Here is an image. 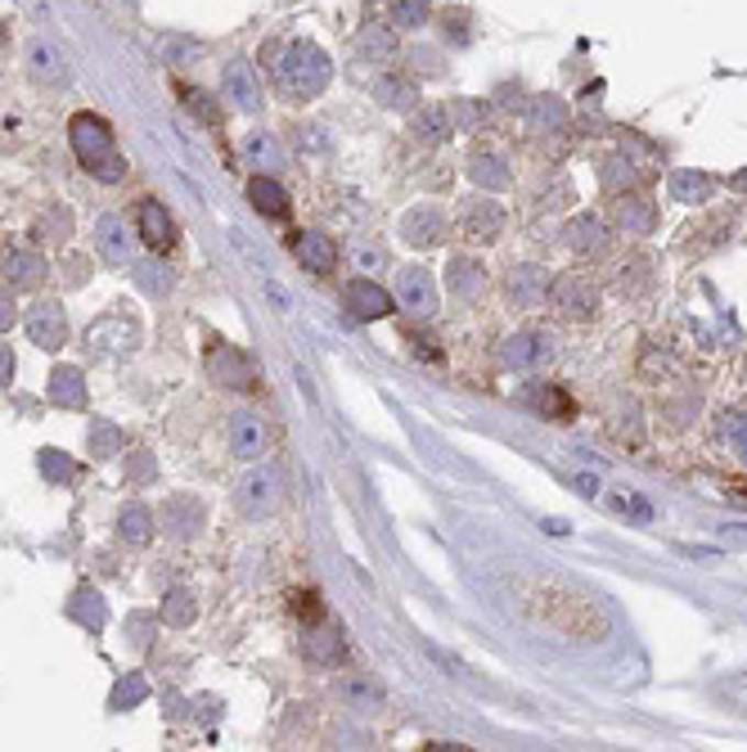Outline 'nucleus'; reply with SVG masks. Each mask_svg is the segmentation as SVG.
I'll return each mask as SVG.
<instances>
[{
    "mask_svg": "<svg viewBox=\"0 0 747 752\" xmlns=\"http://www.w3.org/2000/svg\"><path fill=\"white\" fill-rule=\"evenodd\" d=\"M514 613L550 640L568 644H600L608 640V613L585 586L554 573H518L505 582Z\"/></svg>",
    "mask_w": 747,
    "mask_h": 752,
    "instance_id": "1",
    "label": "nucleus"
},
{
    "mask_svg": "<svg viewBox=\"0 0 747 752\" xmlns=\"http://www.w3.org/2000/svg\"><path fill=\"white\" fill-rule=\"evenodd\" d=\"M271 73H275V86L279 96L293 100V104H311L320 100L329 81H333V59L320 51L316 41H284V45H271Z\"/></svg>",
    "mask_w": 747,
    "mask_h": 752,
    "instance_id": "2",
    "label": "nucleus"
},
{
    "mask_svg": "<svg viewBox=\"0 0 747 752\" xmlns=\"http://www.w3.org/2000/svg\"><path fill=\"white\" fill-rule=\"evenodd\" d=\"M68 140H73L77 163H81L95 180L118 185V180L127 176V158H122L118 140H113V126L99 118V113H77V118L68 122Z\"/></svg>",
    "mask_w": 747,
    "mask_h": 752,
    "instance_id": "3",
    "label": "nucleus"
},
{
    "mask_svg": "<svg viewBox=\"0 0 747 752\" xmlns=\"http://www.w3.org/2000/svg\"><path fill=\"white\" fill-rule=\"evenodd\" d=\"M140 339H144V324H140V316L131 311V307H113V311H105L90 329H86V347H90V356H105V361H113V356H131L135 347H140Z\"/></svg>",
    "mask_w": 747,
    "mask_h": 752,
    "instance_id": "4",
    "label": "nucleus"
},
{
    "mask_svg": "<svg viewBox=\"0 0 747 752\" xmlns=\"http://www.w3.org/2000/svg\"><path fill=\"white\" fill-rule=\"evenodd\" d=\"M545 302H550L563 320H590L600 311V289H594L590 275H559V279H550Z\"/></svg>",
    "mask_w": 747,
    "mask_h": 752,
    "instance_id": "5",
    "label": "nucleus"
},
{
    "mask_svg": "<svg viewBox=\"0 0 747 752\" xmlns=\"http://www.w3.org/2000/svg\"><path fill=\"white\" fill-rule=\"evenodd\" d=\"M554 352H559V343H554V334H545V329H518V334H509L505 343H501V361H505V369H545L554 361Z\"/></svg>",
    "mask_w": 747,
    "mask_h": 752,
    "instance_id": "6",
    "label": "nucleus"
},
{
    "mask_svg": "<svg viewBox=\"0 0 747 752\" xmlns=\"http://www.w3.org/2000/svg\"><path fill=\"white\" fill-rule=\"evenodd\" d=\"M279 474L271 464H253L248 474L234 483V500H239V509L243 513H253V519H266V513L279 505Z\"/></svg>",
    "mask_w": 747,
    "mask_h": 752,
    "instance_id": "7",
    "label": "nucleus"
},
{
    "mask_svg": "<svg viewBox=\"0 0 747 752\" xmlns=\"http://www.w3.org/2000/svg\"><path fill=\"white\" fill-rule=\"evenodd\" d=\"M208 374H212V384H221L230 392H253L257 388L253 365H248V356L239 347H230V343H212L208 347Z\"/></svg>",
    "mask_w": 747,
    "mask_h": 752,
    "instance_id": "8",
    "label": "nucleus"
},
{
    "mask_svg": "<svg viewBox=\"0 0 747 752\" xmlns=\"http://www.w3.org/2000/svg\"><path fill=\"white\" fill-rule=\"evenodd\" d=\"M158 528L172 537V541H194L204 532V505H198L189 491H176L158 505Z\"/></svg>",
    "mask_w": 747,
    "mask_h": 752,
    "instance_id": "9",
    "label": "nucleus"
},
{
    "mask_svg": "<svg viewBox=\"0 0 747 752\" xmlns=\"http://www.w3.org/2000/svg\"><path fill=\"white\" fill-rule=\"evenodd\" d=\"M396 302H402L415 320H432L437 316V285L424 266H406L396 270Z\"/></svg>",
    "mask_w": 747,
    "mask_h": 752,
    "instance_id": "10",
    "label": "nucleus"
},
{
    "mask_svg": "<svg viewBox=\"0 0 747 752\" xmlns=\"http://www.w3.org/2000/svg\"><path fill=\"white\" fill-rule=\"evenodd\" d=\"M0 275H6V285L14 294H32V289L45 285L50 262L41 253H32V248H6V253H0Z\"/></svg>",
    "mask_w": 747,
    "mask_h": 752,
    "instance_id": "11",
    "label": "nucleus"
},
{
    "mask_svg": "<svg viewBox=\"0 0 747 752\" xmlns=\"http://www.w3.org/2000/svg\"><path fill=\"white\" fill-rule=\"evenodd\" d=\"M135 225H140V244L149 253H172L176 248V221H172V212L163 203L144 199L140 212H135Z\"/></svg>",
    "mask_w": 747,
    "mask_h": 752,
    "instance_id": "12",
    "label": "nucleus"
},
{
    "mask_svg": "<svg viewBox=\"0 0 747 752\" xmlns=\"http://www.w3.org/2000/svg\"><path fill=\"white\" fill-rule=\"evenodd\" d=\"M28 339L36 347H45V352H59L68 343V316H64V307L59 302H36L28 311Z\"/></svg>",
    "mask_w": 747,
    "mask_h": 752,
    "instance_id": "13",
    "label": "nucleus"
},
{
    "mask_svg": "<svg viewBox=\"0 0 747 752\" xmlns=\"http://www.w3.org/2000/svg\"><path fill=\"white\" fill-rule=\"evenodd\" d=\"M460 230L469 234V240H477V244L501 240V230H505V208L495 203V199H486V195H477V199H469V203H464V212H460Z\"/></svg>",
    "mask_w": 747,
    "mask_h": 752,
    "instance_id": "14",
    "label": "nucleus"
},
{
    "mask_svg": "<svg viewBox=\"0 0 747 752\" xmlns=\"http://www.w3.org/2000/svg\"><path fill=\"white\" fill-rule=\"evenodd\" d=\"M271 446V433H266V419L253 414V410H239L230 414V451L239 460H262Z\"/></svg>",
    "mask_w": 747,
    "mask_h": 752,
    "instance_id": "15",
    "label": "nucleus"
},
{
    "mask_svg": "<svg viewBox=\"0 0 747 752\" xmlns=\"http://www.w3.org/2000/svg\"><path fill=\"white\" fill-rule=\"evenodd\" d=\"M402 240L415 248H437L446 240V212L437 203H419L402 217Z\"/></svg>",
    "mask_w": 747,
    "mask_h": 752,
    "instance_id": "16",
    "label": "nucleus"
},
{
    "mask_svg": "<svg viewBox=\"0 0 747 752\" xmlns=\"http://www.w3.org/2000/svg\"><path fill=\"white\" fill-rule=\"evenodd\" d=\"M221 86H226L230 109H239V113H257V109H262V86H257L253 68H248L243 59H230V64H226Z\"/></svg>",
    "mask_w": 747,
    "mask_h": 752,
    "instance_id": "17",
    "label": "nucleus"
},
{
    "mask_svg": "<svg viewBox=\"0 0 747 752\" xmlns=\"http://www.w3.org/2000/svg\"><path fill=\"white\" fill-rule=\"evenodd\" d=\"M95 248L109 266H131V230L122 217H99L95 221Z\"/></svg>",
    "mask_w": 747,
    "mask_h": 752,
    "instance_id": "18",
    "label": "nucleus"
},
{
    "mask_svg": "<svg viewBox=\"0 0 747 752\" xmlns=\"http://www.w3.org/2000/svg\"><path fill=\"white\" fill-rule=\"evenodd\" d=\"M563 240H568V248L581 253V257H600V253L608 248V225H604L600 217L581 212V217H572V221L563 225Z\"/></svg>",
    "mask_w": 747,
    "mask_h": 752,
    "instance_id": "19",
    "label": "nucleus"
},
{
    "mask_svg": "<svg viewBox=\"0 0 747 752\" xmlns=\"http://www.w3.org/2000/svg\"><path fill=\"white\" fill-rule=\"evenodd\" d=\"M342 298H347V311H352L356 320H383V316H392V294L378 289L374 279H352Z\"/></svg>",
    "mask_w": 747,
    "mask_h": 752,
    "instance_id": "20",
    "label": "nucleus"
},
{
    "mask_svg": "<svg viewBox=\"0 0 747 752\" xmlns=\"http://www.w3.org/2000/svg\"><path fill=\"white\" fill-rule=\"evenodd\" d=\"M50 406H64V410H86V374L77 365H59L50 369V384H45Z\"/></svg>",
    "mask_w": 747,
    "mask_h": 752,
    "instance_id": "21",
    "label": "nucleus"
},
{
    "mask_svg": "<svg viewBox=\"0 0 747 752\" xmlns=\"http://www.w3.org/2000/svg\"><path fill=\"white\" fill-rule=\"evenodd\" d=\"M293 257L303 262L311 275H333L338 270V244L329 240V234H297V244H293Z\"/></svg>",
    "mask_w": 747,
    "mask_h": 752,
    "instance_id": "22",
    "label": "nucleus"
},
{
    "mask_svg": "<svg viewBox=\"0 0 747 752\" xmlns=\"http://www.w3.org/2000/svg\"><path fill=\"white\" fill-rule=\"evenodd\" d=\"M374 100L392 113H415L419 109V86L406 77V73H383L374 81Z\"/></svg>",
    "mask_w": 747,
    "mask_h": 752,
    "instance_id": "23",
    "label": "nucleus"
},
{
    "mask_svg": "<svg viewBox=\"0 0 747 752\" xmlns=\"http://www.w3.org/2000/svg\"><path fill=\"white\" fill-rule=\"evenodd\" d=\"M446 289H451L455 298H482V289H486V266L477 262V257H451L446 262Z\"/></svg>",
    "mask_w": 747,
    "mask_h": 752,
    "instance_id": "24",
    "label": "nucleus"
},
{
    "mask_svg": "<svg viewBox=\"0 0 747 752\" xmlns=\"http://www.w3.org/2000/svg\"><path fill=\"white\" fill-rule=\"evenodd\" d=\"M505 294L518 307H540L545 294H550V275H545L540 266H514L509 279H505Z\"/></svg>",
    "mask_w": 747,
    "mask_h": 752,
    "instance_id": "25",
    "label": "nucleus"
},
{
    "mask_svg": "<svg viewBox=\"0 0 747 752\" xmlns=\"http://www.w3.org/2000/svg\"><path fill=\"white\" fill-rule=\"evenodd\" d=\"M248 203H253L262 217H271V221H284V217H288V195H284V185H279L275 176H266V172H257L253 180H248Z\"/></svg>",
    "mask_w": 747,
    "mask_h": 752,
    "instance_id": "26",
    "label": "nucleus"
},
{
    "mask_svg": "<svg viewBox=\"0 0 747 752\" xmlns=\"http://www.w3.org/2000/svg\"><path fill=\"white\" fill-rule=\"evenodd\" d=\"M303 653L311 657V663H320V667H338V663H342V653H347V640H342V631H338V627L316 622V627H311V635H303Z\"/></svg>",
    "mask_w": 747,
    "mask_h": 752,
    "instance_id": "27",
    "label": "nucleus"
},
{
    "mask_svg": "<svg viewBox=\"0 0 747 752\" xmlns=\"http://www.w3.org/2000/svg\"><path fill=\"white\" fill-rule=\"evenodd\" d=\"M243 158H248V167H257V172H266V176H275V172L284 167V150H279V140H275L271 131L243 135Z\"/></svg>",
    "mask_w": 747,
    "mask_h": 752,
    "instance_id": "28",
    "label": "nucleus"
},
{
    "mask_svg": "<svg viewBox=\"0 0 747 752\" xmlns=\"http://www.w3.org/2000/svg\"><path fill=\"white\" fill-rule=\"evenodd\" d=\"M154 528H158V519H154V513H149L144 505H122V513H118V537L127 541V545H149V541H154Z\"/></svg>",
    "mask_w": 747,
    "mask_h": 752,
    "instance_id": "29",
    "label": "nucleus"
},
{
    "mask_svg": "<svg viewBox=\"0 0 747 752\" xmlns=\"http://www.w3.org/2000/svg\"><path fill=\"white\" fill-rule=\"evenodd\" d=\"M613 212H617V225L630 230V234H649L653 221H658V208L644 199V195H622V199L613 203Z\"/></svg>",
    "mask_w": 747,
    "mask_h": 752,
    "instance_id": "30",
    "label": "nucleus"
},
{
    "mask_svg": "<svg viewBox=\"0 0 747 752\" xmlns=\"http://www.w3.org/2000/svg\"><path fill=\"white\" fill-rule=\"evenodd\" d=\"M415 140H424V145H441V140H451L455 122H451V109L446 104H432V109H415V122H410Z\"/></svg>",
    "mask_w": 747,
    "mask_h": 752,
    "instance_id": "31",
    "label": "nucleus"
},
{
    "mask_svg": "<svg viewBox=\"0 0 747 752\" xmlns=\"http://www.w3.org/2000/svg\"><path fill=\"white\" fill-rule=\"evenodd\" d=\"M338 698L347 703V708H356V712H374L383 703V685L374 676H342L338 681Z\"/></svg>",
    "mask_w": 747,
    "mask_h": 752,
    "instance_id": "32",
    "label": "nucleus"
},
{
    "mask_svg": "<svg viewBox=\"0 0 747 752\" xmlns=\"http://www.w3.org/2000/svg\"><path fill=\"white\" fill-rule=\"evenodd\" d=\"M712 190H716V180L707 172H693V167L671 172V199L675 203H707Z\"/></svg>",
    "mask_w": 747,
    "mask_h": 752,
    "instance_id": "33",
    "label": "nucleus"
},
{
    "mask_svg": "<svg viewBox=\"0 0 747 752\" xmlns=\"http://www.w3.org/2000/svg\"><path fill=\"white\" fill-rule=\"evenodd\" d=\"M527 401L540 410V414H550V419H559V424H568V419H576V401L559 388V384H536L531 392H527Z\"/></svg>",
    "mask_w": 747,
    "mask_h": 752,
    "instance_id": "34",
    "label": "nucleus"
},
{
    "mask_svg": "<svg viewBox=\"0 0 747 752\" xmlns=\"http://www.w3.org/2000/svg\"><path fill=\"white\" fill-rule=\"evenodd\" d=\"M32 77L36 81H55V86L68 81V64L50 41H32Z\"/></svg>",
    "mask_w": 747,
    "mask_h": 752,
    "instance_id": "35",
    "label": "nucleus"
},
{
    "mask_svg": "<svg viewBox=\"0 0 747 752\" xmlns=\"http://www.w3.org/2000/svg\"><path fill=\"white\" fill-rule=\"evenodd\" d=\"M68 618L90 627V631H105L109 627V608H105V599H99L95 590H77L73 604H68Z\"/></svg>",
    "mask_w": 747,
    "mask_h": 752,
    "instance_id": "36",
    "label": "nucleus"
},
{
    "mask_svg": "<svg viewBox=\"0 0 747 752\" xmlns=\"http://www.w3.org/2000/svg\"><path fill=\"white\" fill-rule=\"evenodd\" d=\"M428 19H432L428 0H392L387 5V23L396 32H419V27H428Z\"/></svg>",
    "mask_w": 747,
    "mask_h": 752,
    "instance_id": "37",
    "label": "nucleus"
},
{
    "mask_svg": "<svg viewBox=\"0 0 747 752\" xmlns=\"http://www.w3.org/2000/svg\"><path fill=\"white\" fill-rule=\"evenodd\" d=\"M158 618H163L167 627H194V618H198L194 590H185V586L167 590V599H163V608H158Z\"/></svg>",
    "mask_w": 747,
    "mask_h": 752,
    "instance_id": "38",
    "label": "nucleus"
},
{
    "mask_svg": "<svg viewBox=\"0 0 747 752\" xmlns=\"http://www.w3.org/2000/svg\"><path fill=\"white\" fill-rule=\"evenodd\" d=\"M361 51H365L370 59H378V64H387V59H396V55H402V45H396V27H383V23H370V27L361 32Z\"/></svg>",
    "mask_w": 747,
    "mask_h": 752,
    "instance_id": "39",
    "label": "nucleus"
},
{
    "mask_svg": "<svg viewBox=\"0 0 747 752\" xmlns=\"http://www.w3.org/2000/svg\"><path fill=\"white\" fill-rule=\"evenodd\" d=\"M176 96H180V104H185L198 122H204V126H221V104H217V100H208V90L176 81Z\"/></svg>",
    "mask_w": 747,
    "mask_h": 752,
    "instance_id": "40",
    "label": "nucleus"
},
{
    "mask_svg": "<svg viewBox=\"0 0 747 752\" xmlns=\"http://www.w3.org/2000/svg\"><path fill=\"white\" fill-rule=\"evenodd\" d=\"M653 289V257H630L626 266H622V294L626 298H644Z\"/></svg>",
    "mask_w": 747,
    "mask_h": 752,
    "instance_id": "41",
    "label": "nucleus"
},
{
    "mask_svg": "<svg viewBox=\"0 0 747 752\" xmlns=\"http://www.w3.org/2000/svg\"><path fill=\"white\" fill-rule=\"evenodd\" d=\"M469 176L482 185V190H505V185H509L505 163L491 158V154H473V158H469Z\"/></svg>",
    "mask_w": 747,
    "mask_h": 752,
    "instance_id": "42",
    "label": "nucleus"
},
{
    "mask_svg": "<svg viewBox=\"0 0 747 752\" xmlns=\"http://www.w3.org/2000/svg\"><path fill=\"white\" fill-rule=\"evenodd\" d=\"M568 122V104L559 96H536L531 100V126L536 131H559Z\"/></svg>",
    "mask_w": 747,
    "mask_h": 752,
    "instance_id": "43",
    "label": "nucleus"
},
{
    "mask_svg": "<svg viewBox=\"0 0 747 752\" xmlns=\"http://www.w3.org/2000/svg\"><path fill=\"white\" fill-rule=\"evenodd\" d=\"M135 285H140L144 294L163 298V294H172L176 279H172V270H167L163 262H140V266H135Z\"/></svg>",
    "mask_w": 747,
    "mask_h": 752,
    "instance_id": "44",
    "label": "nucleus"
},
{
    "mask_svg": "<svg viewBox=\"0 0 747 752\" xmlns=\"http://www.w3.org/2000/svg\"><path fill=\"white\" fill-rule=\"evenodd\" d=\"M613 438L626 442V446H644V419H639V406L626 401V406L613 414Z\"/></svg>",
    "mask_w": 747,
    "mask_h": 752,
    "instance_id": "45",
    "label": "nucleus"
},
{
    "mask_svg": "<svg viewBox=\"0 0 747 752\" xmlns=\"http://www.w3.org/2000/svg\"><path fill=\"white\" fill-rule=\"evenodd\" d=\"M144 698H149V681L131 672V676H122V681L113 685V698H109V703H113L118 712H131V708H140Z\"/></svg>",
    "mask_w": 747,
    "mask_h": 752,
    "instance_id": "46",
    "label": "nucleus"
},
{
    "mask_svg": "<svg viewBox=\"0 0 747 752\" xmlns=\"http://www.w3.org/2000/svg\"><path fill=\"white\" fill-rule=\"evenodd\" d=\"M90 455L95 460H109V455H118L122 451V429H113V424H105V419H99V424H90Z\"/></svg>",
    "mask_w": 747,
    "mask_h": 752,
    "instance_id": "47",
    "label": "nucleus"
},
{
    "mask_svg": "<svg viewBox=\"0 0 747 752\" xmlns=\"http://www.w3.org/2000/svg\"><path fill=\"white\" fill-rule=\"evenodd\" d=\"M36 464H41V474H45L50 483H73V474H77L73 460H68L64 451H50V446L36 455Z\"/></svg>",
    "mask_w": 747,
    "mask_h": 752,
    "instance_id": "48",
    "label": "nucleus"
},
{
    "mask_svg": "<svg viewBox=\"0 0 747 752\" xmlns=\"http://www.w3.org/2000/svg\"><path fill=\"white\" fill-rule=\"evenodd\" d=\"M721 438L734 446V455L747 460V410H729V414L721 419Z\"/></svg>",
    "mask_w": 747,
    "mask_h": 752,
    "instance_id": "49",
    "label": "nucleus"
},
{
    "mask_svg": "<svg viewBox=\"0 0 747 752\" xmlns=\"http://www.w3.org/2000/svg\"><path fill=\"white\" fill-rule=\"evenodd\" d=\"M604 185L608 190H630V185H639V172L630 158H608L604 163Z\"/></svg>",
    "mask_w": 747,
    "mask_h": 752,
    "instance_id": "50",
    "label": "nucleus"
},
{
    "mask_svg": "<svg viewBox=\"0 0 747 752\" xmlns=\"http://www.w3.org/2000/svg\"><path fill=\"white\" fill-rule=\"evenodd\" d=\"M293 613L303 618L307 627H316V622H325V604H320L316 590H297V595H293Z\"/></svg>",
    "mask_w": 747,
    "mask_h": 752,
    "instance_id": "51",
    "label": "nucleus"
},
{
    "mask_svg": "<svg viewBox=\"0 0 747 752\" xmlns=\"http://www.w3.org/2000/svg\"><path fill=\"white\" fill-rule=\"evenodd\" d=\"M158 51L167 55V64H189V59H198V55H204V45H198V41H176V36H163V41H158Z\"/></svg>",
    "mask_w": 747,
    "mask_h": 752,
    "instance_id": "52",
    "label": "nucleus"
},
{
    "mask_svg": "<svg viewBox=\"0 0 747 752\" xmlns=\"http://www.w3.org/2000/svg\"><path fill=\"white\" fill-rule=\"evenodd\" d=\"M441 32L451 36V45H469V41H473V27H469V14H464V10H451V14H446V19H441Z\"/></svg>",
    "mask_w": 747,
    "mask_h": 752,
    "instance_id": "53",
    "label": "nucleus"
},
{
    "mask_svg": "<svg viewBox=\"0 0 747 752\" xmlns=\"http://www.w3.org/2000/svg\"><path fill=\"white\" fill-rule=\"evenodd\" d=\"M352 257H356V266H361V275H370V270H383V248H370V244H356L352 248Z\"/></svg>",
    "mask_w": 747,
    "mask_h": 752,
    "instance_id": "54",
    "label": "nucleus"
},
{
    "mask_svg": "<svg viewBox=\"0 0 747 752\" xmlns=\"http://www.w3.org/2000/svg\"><path fill=\"white\" fill-rule=\"evenodd\" d=\"M325 126H297V145H307V150H316V154H325L329 150V135H320Z\"/></svg>",
    "mask_w": 747,
    "mask_h": 752,
    "instance_id": "55",
    "label": "nucleus"
},
{
    "mask_svg": "<svg viewBox=\"0 0 747 752\" xmlns=\"http://www.w3.org/2000/svg\"><path fill=\"white\" fill-rule=\"evenodd\" d=\"M477 118H482L477 104H469V100H455V104H451V122H460V131H469Z\"/></svg>",
    "mask_w": 747,
    "mask_h": 752,
    "instance_id": "56",
    "label": "nucleus"
},
{
    "mask_svg": "<svg viewBox=\"0 0 747 752\" xmlns=\"http://www.w3.org/2000/svg\"><path fill=\"white\" fill-rule=\"evenodd\" d=\"M149 627H154V618H149V613H135V618L127 622V631H131V644H135V649H144V644H149Z\"/></svg>",
    "mask_w": 747,
    "mask_h": 752,
    "instance_id": "57",
    "label": "nucleus"
},
{
    "mask_svg": "<svg viewBox=\"0 0 747 752\" xmlns=\"http://www.w3.org/2000/svg\"><path fill=\"white\" fill-rule=\"evenodd\" d=\"M127 478H131V483H149V478H154V460L140 451V455L131 460V468H127Z\"/></svg>",
    "mask_w": 747,
    "mask_h": 752,
    "instance_id": "58",
    "label": "nucleus"
},
{
    "mask_svg": "<svg viewBox=\"0 0 747 752\" xmlns=\"http://www.w3.org/2000/svg\"><path fill=\"white\" fill-rule=\"evenodd\" d=\"M14 369H19V361H14V347H6V343H0V388H6V384H14Z\"/></svg>",
    "mask_w": 747,
    "mask_h": 752,
    "instance_id": "59",
    "label": "nucleus"
},
{
    "mask_svg": "<svg viewBox=\"0 0 747 752\" xmlns=\"http://www.w3.org/2000/svg\"><path fill=\"white\" fill-rule=\"evenodd\" d=\"M14 311H19V307H14V289L6 285V289H0V329L14 324Z\"/></svg>",
    "mask_w": 747,
    "mask_h": 752,
    "instance_id": "60",
    "label": "nucleus"
},
{
    "mask_svg": "<svg viewBox=\"0 0 747 752\" xmlns=\"http://www.w3.org/2000/svg\"><path fill=\"white\" fill-rule=\"evenodd\" d=\"M406 339H410L415 356H424V361H441V352H437V343H432V339H424V334H406Z\"/></svg>",
    "mask_w": 747,
    "mask_h": 752,
    "instance_id": "61",
    "label": "nucleus"
},
{
    "mask_svg": "<svg viewBox=\"0 0 747 752\" xmlns=\"http://www.w3.org/2000/svg\"><path fill=\"white\" fill-rule=\"evenodd\" d=\"M729 190H734V195H747V167L729 176Z\"/></svg>",
    "mask_w": 747,
    "mask_h": 752,
    "instance_id": "62",
    "label": "nucleus"
},
{
    "mask_svg": "<svg viewBox=\"0 0 747 752\" xmlns=\"http://www.w3.org/2000/svg\"><path fill=\"white\" fill-rule=\"evenodd\" d=\"M576 487H581L585 496H594V491H600V483H594V478H576Z\"/></svg>",
    "mask_w": 747,
    "mask_h": 752,
    "instance_id": "63",
    "label": "nucleus"
}]
</instances>
